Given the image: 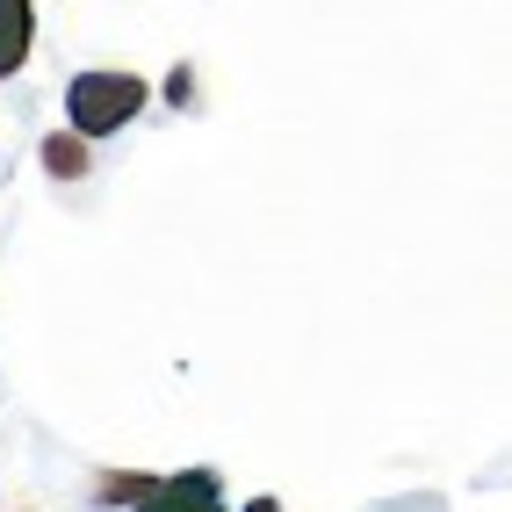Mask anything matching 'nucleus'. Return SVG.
Returning a JSON list of instances; mask_svg holds the SVG:
<instances>
[{
    "label": "nucleus",
    "instance_id": "obj_1",
    "mask_svg": "<svg viewBox=\"0 0 512 512\" xmlns=\"http://www.w3.org/2000/svg\"><path fill=\"white\" fill-rule=\"evenodd\" d=\"M152 101V80L145 73H123V65H94V73H73L65 80V130H80L87 145L116 138L145 116Z\"/></svg>",
    "mask_w": 512,
    "mask_h": 512
},
{
    "label": "nucleus",
    "instance_id": "obj_2",
    "mask_svg": "<svg viewBox=\"0 0 512 512\" xmlns=\"http://www.w3.org/2000/svg\"><path fill=\"white\" fill-rule=\"evenodd\" d=\"M123 512H224V476L217 469H181V476H159V484L123 505Z\"/></svg>",
    "mask_w": 512,
    "mask_h": 512
},
{
    "label": "nucleus",
    "instance_id": "obj_3",
    "mask_svg": "<svg viewBox=\"0 0 512 512\" xmlns=\"http://www.w3.org/2000/svg\"><path fill=\"white\" fill-rule=\"evenodd\" d=\"M37 51V0H0V80H15Z\"/></svg>",
    "mask_w": 512,
    "mask_h": 512
},
{
    "label": "nucleus",
    "instance_id": "obj_4",
    "mask_svg": "<svg viewBox=\"0 0 512 512\" xmlns=\"http://www.w3.org/2000/svg\"><path fill=\"white\" fill-rule=\"evenodd\" d=\"M37 159H44L51 181H87L94 174V145L80 138V130H51V138L37 145Z\"/></svg>",
    "mask_w": 512,
    "mask_h": 512
},
{
    "label": "nucleus",
    "instance_id": "obj_5",
    "mask_svg": "<svg viewBox=\"0 0 512 512\" xmlns=\"http://www.w3.org/2000/svg\"><path fill=\"white\" fill-rule=\"evenodd\" d=\"M152 484H159L152 469H94L87 498H94V505H138V498H145Z\"/></svg>",
    "mask_w": 512,
    "mask_h": 512
},
{
    "label": "nucleus",
    "instance_id": "obj_6",
    "mask_svg": "<svg viewBox=\"0 0 512 512\" xmlns=\"http://www.w3.org/2000/svg\"><path fill=\"white\" fill-rule=\"evenodd\" d=\"M166 101H174V109L195 101V65H174V73H166Z\"/></svg>",
    "mask_w": 512,
    "mask_h": 512
},
{
    "label": "nucleus",
    "instance_id": "obj_7",
    "mask_svg": "<svg viewBox=\"0 0 512 512\" xmlns=\"http://www.w3.org/2000/svg\"><path fill=\"white\" fill-rule=\"evenodd\" d=\"M246 512H282V498H267V491H260V498H253Z\"/></svg>",
    "mask_w": 512,
    "mask_h": 512
}]
</instances>
